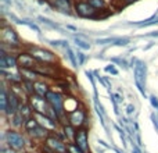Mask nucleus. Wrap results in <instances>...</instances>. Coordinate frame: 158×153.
I'll list each match as a JSON object with an SVG mask.
<instances>
[{
  "mask_svg": "<svg viewBox=\"0 0 158 153\" xmlns=\"http://www.w3.org/2000/svg\"><path fill=\"white\" fill-rule=\"evenodd\" d=\"M89 3L97 11H106V10H108V7H110L107 0H89Z\"/></svg>",
  "mask_w": 158,
  "mask_h": 153,
  "instance_id": "393cba45",
  "label": "nucleus"
},
{
  "mask_svg": "<svg viewBox=\"0 0 158 153\" xmlns=\"http://www.w3.org/2000/svg\"><path fill=\"white\" fill-rule=\"evenodd\" d=\"M104 71H106L107 74L114 75V76H117L118 74H119V70H118V68H117V66H115V64H112V63L104 67Z\"/></svg>",
  "mask_w": 158,
  "mask_h": 153,
  "instance_id": "2f4dec72",
  "label": "nucleus"
},
{
  "mask_svg": "<svg viewBox=\"0 0 158 153\" xmlns=\"http://www.w3.org/2000/svg\"><path fill=\"white\" fill-rule=\"evenodd\" d=\"M115 39H117V36H107V38H96L93 42L97 46H112Z\"/></svg>",
  "mask_w": 158,
  "mask_h": 153,
  "instance_id": "b1692460",
  "label": "nucleus"
},
{
  "mask_svg": "<svg viewBox=\"0 0 158 153\" xmlns=\"http://www.w3.org/2000/svg\"><path fill=\"white\" fill-rule=\"evenodd\" d=\"M74 2H81V0H74Z\"/></svg>",
  "mask_w": 158,
  "mask_h": 153,
  "instance_id": "a19ab883",
  "label": "nucleus"
},
{
  "mask_svg": "<svg viewBox=\"0 0 158 153\" xmlns=\"http://www.w3.org/2000/svg\"><path fill=\"white\" fill-rule=\"evenodd\" d=\"M46 42L50 45L52 47H56V49H63L67 50L69 49V42L67 39H46Z\"/></svg>",
  "mask_w": 158,
  "mask_h": 153,
  "instance_id": "412c9836",
  "label": "nucleus"
},
{
  "mask_svg": "<svg viewBox=\"0 0 158 153\" xmlns=\"http://www.w3.org/2000/svg\"><path fill=\"white\" fill-rule=\"evenodd\" d=\"M77 59H78V63H79V67H82L85 63H86V60H87V56L85 55L83 52H82L81 49H78L77 50Z\"/></svg>",
  "mask_w": 158,
  "mask_h": 153,
  "instance_id": "473e14b6",
  "label": "nucleus"
},
{
  "mask_svg": "<svg viewBox=\"0 0 158 153\" xmlns=\"http://www.w3.org/2000/svg\"><path fill=\"white\" fill-rule=\"evenodd\" d=\"M36 20H38V22H40V24H43L44 27H47V28H50V29H56V31H58L60 33H68V31L65 32V29L63 28V25H60L58 22H56V21H53V20H50L49 17H44V15H38L36 17Z\"/></svg>",
  "mask_w": 158,
  "mask_h": 153,
  "instance_id": "dca6fc26",
  "label": "nucleus"
},
{
  "mask_svg": "<svg viewBox=\"0 0 158 153\" xmlns=\"http://www.w3.org/2000/svg\"><path fill=\"white\" fill-rule=\"evenodd\" d=\"M148 100H150V104L154 110H158V98L156 95H150L148 96Z\"/></svg>",
  "mask_w": 158,
  "mask_h": 153,
  "instance_id": "f704fd0d",
  "label": "nucleus"
},
{
  "mask_svg": "<svg viewBox=\"0 0 158 153\" xmlns=\"http://www.w3.org/2000/svg\"><path fill=\"white\" fill-rule=\"evenodd\" d=\"M123 2H125L126 6H129V4H132V3H136L137 0H123Z\"/></svg>",
  "mask_w": 158,
  "mask_h": 153,
  "instance_id": "ea45409f",
  "label": "nucleus"
},
{
  "mask_svg": "<svg viewBox=\"0 0 158 153\" xmlns=\"http://www.w3.org/2000/svg\"><path fill=\"white\" fill-rule=\"evenodd\" d=\"M132 42V38H129V36H117V39H115L114 45L112 46H118V47H126L129 43Z\"/></svg>",
  "mask_w": 158,
  "mask_h": 153,
  "instance_id": "c756f323",
  "label": "nucleus"
},
{
  "mask_svg": "<svg viewBox=\"0 0 158 153\" xmlns=\"http://www.w3.org/2000/svg\"><path fill=\"white\" fill-rule=\"evenodd\" d=\"M38 125H39L38 120H36L35 117H32V118H29V120H27V121H25L24 129H25V132H29V131H32L33 128H36V127H38Z\"/></svg>",
  "mask_w": 158,
  "mask_h": 153,
  "instance_id": "7c9ffc66",
  "label": "nucleus"
},
{
  "mask_svg": "<svg viewBox=\"0 0 158 153\" xmlns=\"http://www.w3.org/2000/svg\"><path fill=\"white\" fill-rule=\"evenodd\" d=\"M75 146L83 153H90V145H89V129L87 127H82L77 129V135L74 139Z\"/></svg>",
  "mask_w": 158,
  "mask_h": 153,
  "instance_id": "6e6552de",
  "label": "nucleus"
},
{
  "mask_svg": "<svg viewBox=\"0 0 158 153\" xmlns=\"http://www.w3.org/2000/svg\"><path fill=\"white\" fill-rule=\"evenodd\" d=\"M18 53H7L0 50V70H17L18 68Z\"/></svg>",
  "mask_w": 158,
  "mask_h": 153,
  "instance_id": "9d476101",
  "label": "nucleus"
},
{
  "mask_svg": "<svg viewBox=\"0 0 158 153\" xmlns=\"http://www.w3.org/2000/svg\"><path fill=\"white\" fill-rule=\"evenodd\" d=\"M25 45L21 42L18 32L11 24L0 27V50L7 53H18L24 49Z\"/></svg>",
  "mask_w": 158,
  "mask_h": 153,
  "instance_id": "f257e3e1",
  "label": "nucleus"
},
{
  "mask_svg": "<svg viewBox=\"0 0 158 153\" xmlns=\"http://www.w3.org/2000/svg\"><path fill=\"white\" fill-rule=\"evenodd\" d=\"M65 28H67V29H71V31H74V32H78V28H77V27H74V25H69V24H67V25H65Z\"/></svg>",
  "mask_w": 158,
  "mask_h": 153,
  "instance_id": "58836bf2",
  "label": "nucleus"
},
{
  "mask_svg": "<svg viewBox=\"0 0 158 153\" xmlns=\"http://www.w3.org/2000/svg\"><path fill=\"white\" fill-rule=\"evenodd\" d=\"M0 75H2V79L6 81L8 85L11 84H21L24 79H22L21 74L18 72V68L15 71H11V70H0Z\"/></svg>",
  "mask_w": 158,
  "mask_h": 153,
  "instance_id": "4468645a",
  "label": "nucleus"
},
{
  "mask_svg": "<svg viewBox=\"0 0 158 153\" xmlns=\"http://www.w3.org/2000/svg\"><path fill=\"white\" fill-rule=\"evenodd\" d=\"M52 90V86H50L49 82L46 81H42V79H39V81L35 82V93L39 96H43V98H46V95Z\"/></svg>",
  "mask_w": 158,
  "mask_h": 153,
  "instance_id": "a211bd4d",
  "label": "nucleus"
},
{
  "mask_svg": "<svg viewBox=\"0 0 158 153\" xmlns=\"http://www.w3.org/2000/svg\"><path fill=\"white\" fill-rule=\"evenodd\" d=\"M18 111L21 113V116L25 118V121L29 120V118H32L33 116H35V113H33L32 107L29 106V103H28V102H22L21 106H19V110H18Z\"/></svg>",
  "mask_w": 158,
  "mask_h": 153,
  "instance_id": "4be33fe9",
  "label": "nucleus"
},
{
  "mask_svg": "<svg viewBox=\"0 0 158 153\" xmlns=\"http://www.w3.org/2000/svg\"><path fill=\"white\" fill-rule=\"evenodd\" d=\"M24 49L28 50L35 57V60L39 61V63L58 64V56L53 50L47 49V47H42V46H38V45H25Z\"/></svg>",
  "mask_w": 158,
  "mask_h": 153,
  "instance_id": "f03ea898",
  "label": "nucleus"
},
{
  "mask_svg": "<svg viewBox=\"0 0 158 153\" xmlns=\"http://www.w3.org/2000/svg\"><path fill=\"white\" fill-rule=\"evenodd\" d=\"M98 11L89 3V0H81V2H74V14L79 18L85 20H94Z\"/></svg>",
  "mask_w": 158,
  "mask_h": 153,
  "instance_id": "39448f33",
  "label": "nucleus"
},
{
  "mask_svg": "<svg viewBox=\"0 0 158 153\" xmlns=\"http://www.w3.org/2000/svg\"><path fill=\"white\" fill-rule=\"evenodd\" d=\"M135 113H136V107H135V104L129 103L128 106H126V116H128V117H132Z\"/></svg>",
  "mask_w": 158,
  "mask_h": 153,
  "instance_id": "c9c22d12",
  "label": "nucleus"
},
{
  "mask_svg": "<svg viewBox=\"0 0 158 153\" xmlns=\"http://www.w3.org/2000/svg\"><path fill=\"white\" fill-rule=\"evenodd\" d=\"M33 117L38 120V123L40 124L43 128H46L47 131H50V132L57 131L58 125H60V123H58V121L53 120V118H50L49 116H46V114H38V113H35V116H33Z\"/></svg>",
  "mask_w": 158,
  "mask_h": 153,
  "instance_id": "ddd939ff",
  "label": "nucleus"
},
{
  "mask_svg": "<svg viewBox=\"0 0 158 153\" xmlns=\"http://www.w3.org/2000/svg\"><path fill=\"white\" fill-rule=\"evenodd\" d=\"M17 60H18L19 68H33V67L36 66V63H38V61L35 60V57L25 49H22L21 52H18Z\"/></svg>",
  "mask_w": 158,
  "mask_h": 153,
  "instance_id": "9b49d317",
  "label": "nucleus"
},
{
  "mask_svg": "<svg viewBox=\"0 0 158 153\" xmlns=\"http://www.w3.org/2000/svg\"><path fill=\"white\" fill-rule=\"evenodd\" d=\"M28 135H29L31 138H32L33 141H38V142H44V141L47 139V138L50 137V134L52 132L50 131H47L46 128H43V127L39 124L36 128H33L32 131H29V132H27Z\"/></svg>",
  "mask_w": 158,
  "mask_h": 153,
  "instance_id": "2eb2a0df",
  "label": "nucleus"
},
{
  "mask_svg": "<svg viewBox=\"0 0 158 153\" xmlns=\"http://www.w3.org/2000/svg\"><path fill=\"white\" fill-rule=\"evenodd\" d=\"M147 63L143 60H137V63L133 67V81L135 86L137 88L143 98H147Z\"/></svg>",
  "mask_w": 158,
  "mask_h": 153,
  "instance_id": "7ed1b4c3",
  "label": "nucleus"
},
{
  "mask_svg": "<svg viewBox=\"0 0 158 153\" xmlns=\"http://www.w3.org/2000/svg\"><path fill=\"white\" fill-rule=\"evenodd\" d=\"M21 85H22V89H24V92L27 93L28 98H29V96H32V95H35V82L22 81Z\"/></svg>",
  "mask_w": 158,
  "mask_h": 153,
  "instance_id": "cd10ccee",
  "label": "nucleus"
},
{
  "mask_svg": "<svg viewBox=\"0 0 158 153\" xmlns=\"http://www.w3.org/2000/svg\"><path fill=\"white\" fill-rule=\"evenodd\" d=\"M2 143H7V145L15 152L24 151L25 146H27L25 137L18 129H14V128L2 132Z\"/></svg>",
  "mask_w": 158,
  "mask_h": 153,
  "instance_id": "20e7f679",
  "label": "nucleus"
},
{
  "mask_svg": "<svg viewBox=\"0 0 158 153\" xmlns=\"http://www.w3.org/2000/svg\"><path fill=\"white\" fill-rule=\"evenodd\" d=\"M77 129L74 125H71V124H65V125H63V132L64 135H65L67 138V142L68 143H74V139H75V135H77Z\"/></svg>",
  "mask_w": 158,
  "mask_h": 153,
  "instance_id": "aec40b11",
  "label": "nucleus"
},
{
  "mask_svg": "<svg viewBox=\"0 0 158 153\" xmlns=\"http://www.w3.org/2000/svg\"><path fill=\"white\" fill-rule=\"evenodd\" d=\"M150 120H151V124H153L154 129L156 132H158V116H157V111H153L150 114Z\"/></svg>",
  "mask_w": 158,
  "mask_h": 153,
  "instance_id": "72a5a7b5",
  "label": "nucleus"
},
{
  "mask_svg": "<svg viewBox=\"0 0 158 153\" xmlns=\"http://www.w3.org/2000/svg\"><path fill=\"white\" fill-rule=\"evenodd\" d=\"M158 38V31H153V32L144 33V35H140V38Z\"/></svg>",
  "mask_w": 158,
  "mask_h": 153,
  "instance_id": "e433bc0d",
  "label": "nucleus"
},
{
  "mask_svg": "<svg viewBox=\"0 0 158 153\" xmlns=\"http://www.w3.org/2000/svg\"><path fill=\"white\" fill-rule=\"evenodd\" d=\"M52 8H54L57 13H61L64 15H75L74 0H56L52 4Z\"/></svg>",
  "mask_w": 158,
  "mask_h": 153,
  "instance_id": "f8f14e48",
  "label": "nucleus"
},
{
  "mask_svg": "<svg viewBox=\"0 0 158 153\" xmlns=\"http://www.w3.org/2000/svg\"><path fill=\"white\" fill-rule=\"evenodd\" d=\"M44 143L54 153H69V143L63 141L54 134H50V137L44 141Z\"/></svg>",
  "mask_w": 158,
  "mask_h": 153,
  "instance_id": "1a4fd4ad",
  "label": "nucleus"
},
{
  "mask_svg": "<svg viewBox=\"0 0 158 153\" xmlns=\"http://www.w3.org/2000/svg\"><path fill=\"white\" fill-rule=\"evenodd\" d=\"M74 45L81 50H90L92 49V45L89 43V41L82 38H74Z\"/></svg>",
  "mask_w": 158,
  "mask_h": 153,
  "instance_id": "bb28decb",
  "label": "nucleus"
},
{
  "mask_svg": "<svg viewBox=\"0 0 158 153\" xmlns=\"http://www.w3.org/2000/svg\"><path fill=\"white\" fill-rule=\"evenodd\" d=\"M7 120H8V124H10V127H13L14 129H18V128H21V127L25 125V118L22 117L19 111H17L15 114H13L11 117H8Z\"/></svg>",
  "mask_w": 158,
  "mask_h": 153,
  "instance_id": "6ab92c4d",
  "label": "nucleus"
},
{
  "mask_svg": "<svg viewBox=\"0 0 158 153\" xmlns=\"http://www.w3.org/2000/svg\"><path fill=\"white\" fill-rule=\"evenodd\" d=\"M110 61H111L112 64H115V66L123 68V70L131 68V64H129V61L126 60V59H123V57H111V59H110Z\"/></svg>",
  "mask_w": 158,
  "mask_h": 153,
  "instance_id": "a878e982",
  "label": "nucleus"
},
{
  "mask_svg": "<svg viewBox=\"0 0 158 153\" xmlns=\"http://www.w3.org/2000/svg\"><path fill=\"white\" fill-rule=\"evenodd\" d=\"M28 103L32 107L33 113H38V114H47V111L50 110V104L47 102L46 98L39 95H32L28 98Z\"/></svg>",
  "mask_w": 158,
  "mask_h": 153,
  "instance_id": "0eeeda50",
  "label": "nucleus"
},
{
  "mask_svg": "<svg viewBox=\"0 0 158 153\" xmlns=\"http://www.w3.org/2000/svg\"><path fill=\"white\" fill-rule=\"evenodd\" d=\"M65 56H67V59L71 61L72 67H74V68H78V67H79V63H78V59H77V52H74V50L69 47V49L65 50Z\"/></svg>",
  "mask_w": 158,
  "mask_h": 153,
  "instance_id": "c85d7f7f",
  "label": "nucleus"
},
{
  "mask_svg": "<svg viewBox=\"0 0 158 153\" xmlns=\"http://www.w3.org/2000/svg\"><path fill=\"white\" fill-rule=\"evenodd\" d=\"M89 121V114H87V110L85 107L79 106L77 110H74L72 113L68 114V124L74 125L75 128H82V127H86V123Z\"/></svg>",
  "mask_w": 158,
  "mask_h": 153,
  "instance_id": "423d86ee",
  "label": "nucleus"
},
{
  "mask_svg": "<svg viewBox=\"0 0 158 153\" xmlns=\"http://www.w3.org/2000/svg\"><path fill=\"white\" fill-rule=\"evenodd\" d=\"M79 100L75 98H72V96H65V111L67 114H69V113H72L74 110H77L79 107Z\"/></svg>",
  "mask_w": 158,
  "mask_h": 153,
  "instance_id": "5701e85b",
  "label": "nucleus"
},
{
  "mask_svg": "<svg viewBox=\"0 0 158 153\" xmlns=\"http://www.w3.org/2000/svg\"><path fill=\"white\" fill-rule=\"evenodd\" d=\"M0 4H4L7 7H11L14 4V0H0Z\"/></svg>",
  "mask_w": 158,
  "mask_h": 153,
  "instance_id": "4c0bfd02",
  "label": "nucleus"
},
{
  "mask_svg": "<svg viewBox=\"0 0 158 153\" xmlns=\"http://www.w3.org/2000/svg\"><path fill=\"white\" fill-rule=\"evenodd\" d=\"M18 72L21 74L24 81H31V82H36L40 79V75L35 71L33 68H19L18 67Z\"/></svg>",
  "mask_w": 158,
  "mask_h": 153,
  "instance_id": "f3484780",
  "label": "nucleus"
}]
</instances>
